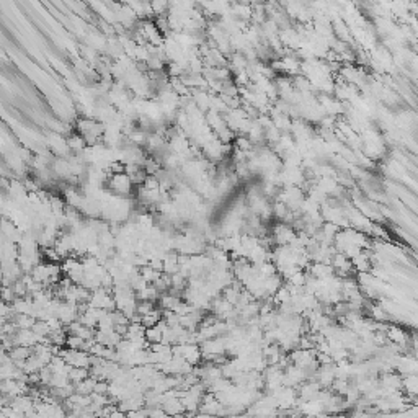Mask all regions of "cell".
<instances>
[{
  "label": "cell",
  "mask_w": 418,
  "mask_h": 418,
  "mask_svg": "<svg viewBox=\"0 0 418 418\" xmlns=\"http://www.w3.org/2000/svg\"><path fill=\"white\" fill-rule=\"evenodd\" d=\"M108 188L113 195L126 198L132 191V181L126 173H115L108 178Z\"/></svg>",
  "instance_id": "1"
},
{
  "label": "cell",
  "mask_w": 418,
  "mask_h": 418,
  "mask_svg": "<svg viewBox=\"0 0 418 418\" xmlns=\"http://www.w3.org/2000/svg\"><path fill=\"white\" fill-rule=\"evenodd\" d=\"M33 356V348H28V346H13L10 350V358H12L15 363H20V361H27L28 358Z\"/></svg>",
  "instance_id": "2"
},
{
  "label": "cell",
  "mask_w": 418,
  "mask_h": 418,
  "mask_svg": "<svg viewBox=\"0 0 418 418\" xmlns=\"http://www.w3.org/2000/svg\"><path fill=\"white\" fill-rule=\"evenodd\" d=\"M67 144H69V147H70V150L72 152H82V150H85L87 149V142H85V139L82 136H79V134H72V136H69L67 137Z\"/></svg>",
  "instance_id": "3"
},
{
  "label": "cell",
  "mask_w": 418,
  "mask_h": 418,
  "mask_svg": "<svg viewBox=\"0 0 418 418\" xmlns=\"http://www.w3.org/2000/svg\"><path fill=\"white\" fill-rule=\"evenodd\" d=\"M90 376H91L90 371L87 368H72V369H70V373H69L70 382H72V384H79V382L85 381L87 377H90Z\"/></svg>",
  "instance_id": "4"
},
{
  "label": "cell",
  "mask_w": 418,
  "mask_h": 418,
  "mask_svg": "<svg viewBox=\"0 0 418 418\" xmlns=\"http://www.w3.org/2000/svg\"><path fill=\"white\" fill-rule=\"evenodd\" d=\"M191 418H216V417L208 415V414H200V415H195V417H191Z\"/></svg>",
  "instance_id": "5"
}]
</instances>
